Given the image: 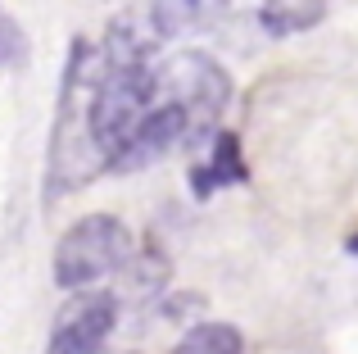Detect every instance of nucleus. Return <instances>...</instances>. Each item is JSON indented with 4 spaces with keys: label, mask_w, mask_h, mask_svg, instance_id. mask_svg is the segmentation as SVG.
Wrapping results in <instances>:
<instances>
[{
    "label": "nucleus",
    "mask_w": 358,
    "mask_h": 354,
    "mask_svg": "<svg viewBox=\"0 0 358 354\" xmlns=\"http://www.w3.org/2000/svg\"><path fill=\"white\" fill-rule=\"evenodd\" d=\"M155 105H159L155 64H141V69H100L96 73L91 105H87V141L105 160V169L122 146H127V136L145 123V114Z\"/></svg>",
    "instance_id": "obj_1"
},
{
    "label": "nucleus",
    "mask_w": 358,
    "mask_h": 354,
    "mask_svg": "<svg viewBox=\"0 0 358 354\" xmlns=\"http://www.w3.org/2000/svg\"><path fill=\"white\" fill-rule=\"evenodd\" d=\"M131 259V236L114 213H87L78 218L55 246V282L64 291H91L96 282H105L109 273H118Z\"/></svg>",
    "instance_id": "obj_2"
},
{
    "label": "nucleus",
    "mask_w": 358,
    "mask_h": 354,
    "mask_svg": "<svg viewBox=\"0 0 358 354\" xmlns=\"http://www.w3.org/2000/svg\"><path fill=\"white\" fill-rule=\"evenodd\" d=\"M155 82H159V100H173V105H182L191 114L195 136H213L218 114L231 100V78L213 55H204V50L173 55L168 64L155 69Z\"/></svg>",
    "instance_id": "obj_3"
},
{
    "label": "nucleus",
    "mask_w": 358,
    "mask_h": 354,
    "mask_svg": "<svg viewBox=\"0 0 358 354\" xmlns=\"http://www.w3.org/2000/svg\"><path fill=\"white\" fill-rule=\"evenodd\" d=\"M191 136H195L191 114H186L182 105H173V100H159V105L145 114V123L127 136V146L109 160V169H114V173L150 169V164H159L164 155H173L177 146H186Z\"/></svg>",
    "instance_id": "obj_4"
},
{
    "label": "nucleus",
    "mask_w": 358,
    "mask_h": 354,
    "mask_svg": "<svg viewBox=\"0 0 358 354\" xmlns=\"http://www.w3.org/2000/svg\"><path fill=\"white\" fill-rule=\"evenodd\" d=\"M118 318V300L114 295H100V291H78L73 304L55 318L50 332V346L45 354H100L114 332Z\"/></svg>",
    "instance_id": "obj_5"
},
{
    "label": "nucleus",
    "mask_w": 358,
    "mask_h": 354,
    "mask_svg": "<svg viewBox=\"0 0 358 354\" xmlns=\"http://www.w3.org/2000/svg\"><path fill=\"white\" fill-rule=\"evenodd\" d=\"M245 160H241V141L231 132H213L209 136V160L191 164V186L195 195H209L218 191V186H236L245 182Z\"/></svg>",
    "instance_id": "obj_6"
},
{
    "label": "nucleus",
    "mask_w": 358,
    "mask_h": 354,
    "mask_svg": "<svg viewBox=\"0 0 358 354\" xmlns=\"http://www.w3.org/2000/svg\"><path fill=\"white\" fill-rule=\"evenodd\" d=\"M222 5H227V0H155V5H150V23H155L159 41H173V36L195 32V27H204L209 18H218Z\"/></svg>",
    "instance_id": "obj_7"
},
{
    "label": "nucleus",
    "mask_w": 358,
    "mask_h": 354,
    "mask_svg": "<svg viewBox=\"0 0 358 354\" xmlns=\"http://www.w3.org/2000/svg\"><path fill=\"white\" fill-rule=\"evenodd\" d=\"M327 18V0H263L259 5V27L268 36H295L308 32Z\"/></svg>",
    "instance_id": "obj_8"
},
{
    "label": "nucleus",
    "mask_w": 358,
    "mask_h": 354,
    "mask_svg": "<svg viewBox=\"0 0 358 354\" xmlns=\"http://www.w3.org/2000/svg\"><path fill=\"white\" fill-rule=\"evenodd\" d=\"M118 273H122V300L141 304V300H155V295L164 291V282H168V259L155 255V250H145V255H131Z\"/></svg>",
    "instance_id": "obj_9"
},
{
    "label": "nucleus",
    "mask_w": 358,
    "mask_h": 354,
    "mask_svg": "<svg viewBox=\"0 0 358 354\" xmlns=\"http://www.w3.org/2000/svg\"><path fill=\"white\" fill-rule=\"evenodd\" d=\"M173 354H245V337L231 323H195L173 346Z\"/></svg>",
    "instance_id": "obj_10"
}]
</instances>
